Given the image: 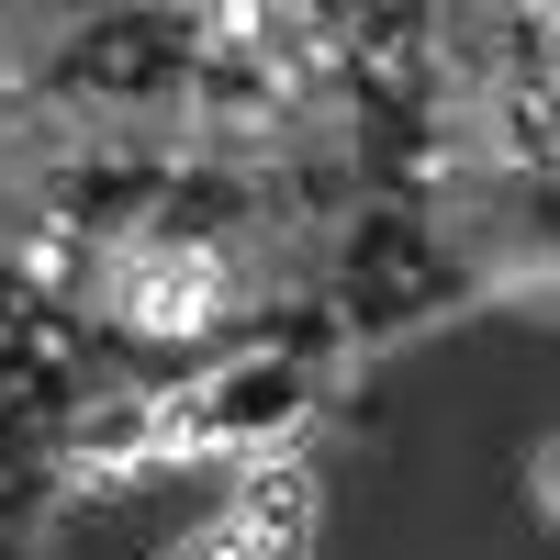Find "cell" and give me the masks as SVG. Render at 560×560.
<instances>
[{"mask_svg":"<svg viewBox=\"0 0 560 560\" xmlns=\"http://www.w3.org/2000/svg\"><path fill=\"white\" fill-rule=\"evenodd\" d=\"M236 516L303 560V538H314V482L292 471V459H258V471H247V493H236Z\"/></svg>","mask_w":560,"mask_h":560,"instance_id":"7a4b0ae2","label":"cell"},{"mask_svg":"<svg viewBox=\"0 0 560 560\" xmlns=\"http://www.w3.org/2000/svg\"><path fill=\"white\" fill-rule=\"evenodd\" d=\"M168 560H292V549H280V538H258L247 516H213V527H191V538H179Z\"/></svg>","mask_w":560,"mask_h":560,"instance_id":"3957f363","label":"cell"},{"mask_svg":"<svg viewBox=\"0 0 560 560\" xmlns=\"http://www.w3.org/2000/svg\"><path fill=\"white\" fill-rule=\"evenodd\" d=\"M124 314L147 337H191V325L224 314V269L202 247H147V258H124Z\"/></svg>","mask_w":560,"mask_h":560,"instance_id":"6da1fadb","label":"cell"},{"mask_svg":"<svg viewBox=\"0 0 560 560\" xmlns=\"http://www.w3.org/2000/svg\"><path fill=\"white\" fill-rule=\"evenodd\" d=\"M538 516H549V527H560V438H549V448H538Z\"/></svg>","mask_w":560,"mask_h":560,"instance_id":"277c9868","label":"cell"}]
</instances>
